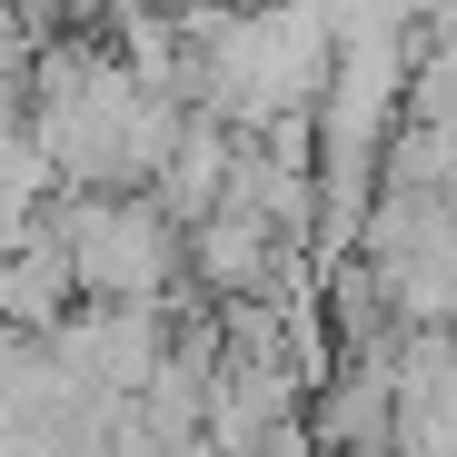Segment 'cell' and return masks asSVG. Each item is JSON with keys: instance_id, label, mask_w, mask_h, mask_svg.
Masks as SVG:
<instances>
[{"instance_id": "cell-1", "label": "cell", "mask_w": 457, "mask_h": 457, "mask_svg": "<svg viewBox=\"0 0 457 457\" xmlns=\"http://www.w3.org/2000/svg\"><path fill=\"white\" fill-rule=\"evenodd\" d=\"M50 239L70 249V278L80 298H110V309H160L189 278V228L149 199V189H70Z\"/></svg>"}]
</instances>
